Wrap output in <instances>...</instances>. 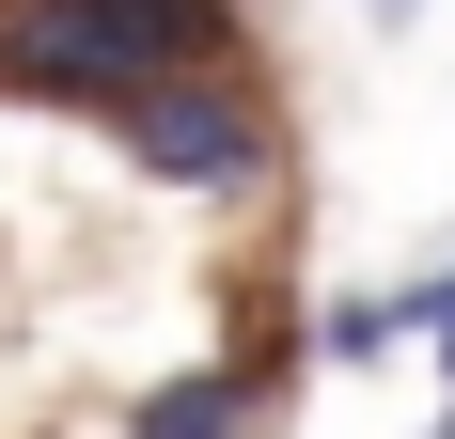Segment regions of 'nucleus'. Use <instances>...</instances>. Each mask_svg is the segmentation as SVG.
<instances>
[{
  "mask_svg": "<svg viewBox=\"0 0 455 439\" xmlns=\"http://www.w3.org/2000/svg\"><path fill=\"white\" fill-rule=\"evenodd\" d=\"M94 126H110V157L141 188H173V204H267V173H283V110H267L251 63H157Z\"/></svg>",
  "mask_w": 455,
  "mask_h": 439,
  "instance_id": "nucleus-1",
  "label": "nucleus"
},
{
  "mask_svg": "<svg viewBox=\"0 0 455 439\" xmlns=\"http://www.w3.org/2000/svg\"><path fill=\"white\" fill-rule=\"evenodd\" d=\"M204 0H0V110H110L157 63H235Z\"/></svg>",
  "mask_w": 455,
  "mask_h": 439,
  "instance_id": "nucleus-2",
  "label": "nucleus"
},
{
  "mask_svg": "<svg viewBox=\"0 0 455 439\" xmlns=\"http://www.w3.org/2000/svg\"><path fill=\"white\" fill-rule=\"evenodd\" d=\"M267 424V346H220V361H173L126 393V439H251Z\"/></svg>",
  "mask_w": 455,
  "mask_h": 439,
  "instance_id": "nucleus-3",
  "label": "nucleus"
},
{
  "mask_svg": "<svg viewBox=\"0 0 455 439\" xmlns=\"http://www.w3.org/2000/svg\"><path fill=\"white\" fill-rule=\"evenodd\" d=\"M409 346H440V267H424V283H362V299L315 314V361H346V377H362V361H409Z\"/></svg>",
  "mask_w": 455,
  "mask_h": 439,
  "instance_id": "nucleus-4",
  "label": "nucleus"
},
{
  "mask_svg": "<svg viewBox=\"0 0 455 439\" xmlns=\"http://www.w3.org/2000/svg\"><path fill=\"white\" fill-rule=\"evenodd\" d=\"M440 408H455V251H440Z\"/></svg>",
  "mask_w": 455,
  "mask_h": 439,
  "instance_id": "nucleus-5",
  "label": "nucleus"
},
{
  "mask_svg": "<svg viewBox=\"0 0 455 439\" xmlns=\"http://www.w3.org/2000/svg\"><path fill=\"white\" fill-rule=\"evenodd\" d=\"M362 16H377V32H409V16H424V0H362Z\"/></svg>",
  "mask_w": 455,
  "mask_h": 439,
  "instance_id": "nucleus-6",
  "label": "nucleus"
},
{
  "mask_svg": "<svg viewBox=\"0 0 455 439\" xmlns=\"http://www.w3.org/2000/svg\"><path fill=\"white\" fill-rule=\"evenodd\" d=\"M440 439H455V408H440Z\"/></svg>",
  "mask_w": 455,
  "mask_h": 439,
  "instance_id": "nucleus-7",
  "label": "nucleus"
}]
</instances>
